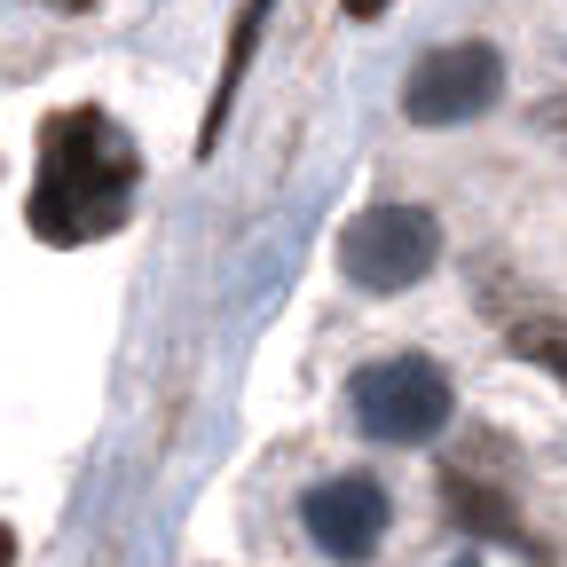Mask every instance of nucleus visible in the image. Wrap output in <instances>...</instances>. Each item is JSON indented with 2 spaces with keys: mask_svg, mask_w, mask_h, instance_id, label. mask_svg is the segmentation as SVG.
Instances as JSON below:
<instances>
[{
  "mask_svg": "<svg viewBox=\"0 0 567 567\" xmlns=\"http://www.w3.org/2000/svg\"><path fill=\"white\" fill-rule=\"evenodd\" d=\"M134 189H142V158L111 111L95 103H71L40 126V174H32V205L24 221L40 245H95L111 237L126 213H134Z\"/></svg>",
  "mask_w": 567,
  "mask_h": 567,
  "instance_id": "f257e3e1",
  "label": "nucleus"
},
{
  "mask_svg": "<svg viewBox=\"0 0 567 567\" xmlns=\"http://www.w3.org/2000/svg\"><path fill=\"white\" fill-rule=\"evenodd\" d=\"M354 425H363L371 442H394V450H417V442H434L457 394H450V371L442 363H425V354H386V363L371 371H354Z\"/></svg>",
  "mask_w": 567,
  "mask_h": 567,
  "instance_id": "f03ea898",
  "label": "nucleus"
},
{
  "mask_svg": "<svg viewBox=\"0 0 567 567\" xmlns=\"http://www.w3.org/2000/svg\"><path fill=\"white\" fill-rule=\"evenodd\" d=\"M434 260H442V221L425 205H371L339 229V268L363 292H410Z\"/></svg>",
  "mask_w": 567,
  "mask_h": 567,
  "instance_id": "7ed1b4c3",
  "label": "nucleus"
},
{
  "mask_svg": "<svg viewBox=\"0 0 567 567\" xmlns=\"http://www.w3.org/2000/svg\"><path fill=\"white\" fill-rule=\"evenodd\" d=\"M505 87V55L488 40H450V48H425L402 80V118L410 126H465L496 103Z\"/></svg>",
  "mask_w": 567,
  "mask_h": 567,
  "instance_id": "20e7f679",
  "label": "nucleus"
},
{
  "mask_svg": "<svg viewBox=\"0 0 567 567\" xmlns=\"http://www.w3.org/2000/svg\"><path fill=\"white\" fill-rule=\"evenodd\" d=\"M300 520H308V536L331 551V559H371L379 544H386V520H394V505H386V488L371 481V473H331V481H316L308 496H300Z\"/></svg>",
  "mask_w": 567,
  "mask_h": 567,
  "instance_id": "39448f33",
  "label": "nucleus"
},
{
  "mask_svg": "<svg viewBox=\"0 0 567 567\" xmlns=\"http://www.w3.org/2000/svg\"><path fill=\"white\" fill-rule=\"evenodd\" d=\"M260 17H268V0H252V9H245V24L229 32V63H221V87H213V118H205V142L221 134V118H229V95H237V80H245V55H252V40H260Z\"/></svg>",
  "mask_w": 567,
  "mask_h": 567,
  "instance_id": "423d86ee",
  "label": "nucleus"
},
{
  "mask_svg": "<svg viewBox=\"0 0 567 567\" xmlns=\"http://www.w3.org/2000/svg\"><path fill=\"white\" fill-rule=\"evenodd\" d=\"M513 354L536 363V371H551L559 394H567V323H513Z\"/></svg>",
  "mask_w": 567,
  "mask_h": 567,
  "instance_id": "0eeeda50",
  "label": "nucleus"
},
{
  "mask_svg": "<svg viewBox=\"0 0 567 567\" xmlns=\"http://www.w3.org/2000/svg\"><path fill=\"white\" fill-rule=\"evenodd\" d=\"M450 505H457V513H465V520H473V528H488V536H496V528H505V536H520V528H513V520H505V505H488V496H481V488H473V481H465V473H457V481H450Z\"/></svg>",
  "mask_w": 567,
  "mask_h": 567,
  "instance_id": "6e6552de",
  "label": "nucleus"
},
{
  "mask_svg": "<svg viewBox=\"0 0 567 567\" xmlns=\"http://www.w3.org/2000/svg\"><path fill=\"white\" fill-rule=\"evenodd\" d=\"M536 126H544V134H559V142H567V95H559V103H536Z\"/></svg>",
  "mask_w": 567,
  "mask_h": 567,
  "instance_id": "1a4fd4ad",
  "label": "nucleus"
},
{
  "mask_svg": "<svg viewBox=\"0 0 567 567\" xmlns=\"http://www.w3.org/2000/svg\"><path fill=\"white\" fill-rule=\"evenodd\" d=\"M347 17H363V24H371V17H386V0H347Z\"/></svg>",
  "mask_w": 567,
  "mask_h": 567,
  "instance_id": "9d476101",
  "label": "nucleus"
},
{
  "mask_svg": "<svg viewBox=\"0 0 567 567\" xmlns=\"http://www.w3.org/2000/svg\"><path fill=\"white\" fill-rule=\"evenodd\" d=\"M0 567H17V536L9 528H0Z\"/></svg>",
  "mask_w": 567,
  "mask_h": 567,
  "instance_id": "9b49d317",
  "label": "nucleus"
},
{
  "mask_svg": "<svg viewBox=\"0 0 567 567\" xmlns=\"http://www.w3.org/2000/svg\"><path fill=\"white\" fill-rule=\"evenodd\" d=\"M48 9H95V0H48Z\"/></svg>",
  "mask_w": 567,
  "mask_h": 567,
  "instance_id": "f8f14e48",
  "label": "nucleus"
},
{
  "mask_svg": "<svg viewBox=\"0 0 567 567\" xmlns=\"http://www.w3.org/2000/svg\"><path fill=\"white\" fill-rule=\"evenodd\" d=\"M457 567H481V559H457Z\"/></svg>",
  "mask_w": 567,
  "mask_h": 567,
  "instance_id": "ddd939ff",
  "label": "nucleus"
}]
</instances>
